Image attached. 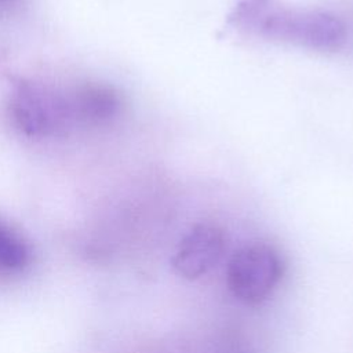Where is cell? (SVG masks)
<instances>
[{
	"label": "cell",
	"instance_id": "7",
	"mask_svg": "<svg viewBox=\"0 0 353 353\" xmlns=\"http://www.w3.org/2000/svg\"><path fill=\"white\" fill-rule=\"evenodd\" d=\"M23 0H0V12H12L22 6Z\"/></svg>",
	"mask_w": 353,
	"mask_h": 353
},
{
	"label": "cell",
	"instance_id": "5",
	"mask_svg": "<svg viewBox=\"0 0 353 353\" xmlns=\"http://www.w3.org/2000/svg\"><path fill=\"white\" fill-rule=\"evenodd\" d=\"M74 125L99 127L113 121L121 112L119 92L99 83H87L69 92Z\"/></svg>",
	"mask_w": 353,
	"mask_h": 353
},
{
	"label": "cell",
	"instance_id": "2",
	"mask_svg": "<svg viewBox=\"0 0 353 353\" xmlns=\"http://www.w3.org/2000/svg\"><path fill=\"white\" fill-rule=\"evenodd\" d=\"M15 127L29 138L66 135L74 125L69 94L37 81L18 83L8 102Z\"/></svg>",
	"mask_w": 353,
	"mask_h": 353
},
{
	"label": "cell",
	"instance_id": "1",
	"mask_svg": "<svg viewBox=\"0 0 353 353\" xmlns=\"http://www.w3.org/2000/svg\"><path fill=\"white\" fill-rule=\"evenodd\" d=\"M229 22L247 33L296 44L310 50L334 51L343 46V22L325 11L301 10L279 0H240Z\"/></svg>",
	"mask_w": 353,
	"mask_h": 353
},
{
	"label": "cell",
	"instance_id": "4",
	"mask_svg": "<svg viewBox=\"0 0 353 353\" xmlns=\"http://www.w3.org/2000/svg\"><path fill=\"white\" fill-rule=\"evenodd\" d=\"M226 250L223 230L211 222L194 225L179 241L171 265L185 280H197L215 268Z\"/></svg>",
	"mask_w": 353,
	"mask_h": 353
},
{
	"label": "cell",
	"instance_id": "6",
	"mask_svg": "<svg viewBox=\"0 0 353 353\" xmlns=\"http://www.w3.org/2000/svg\"><path fill=\"white\" fill-rule=\"evenodd\" d=\"M29 263L30 250L26 243L0 222V274H19Z\"/></svg>",
	"mask_w": 353,
	"mask_h": 353
},
{
	"label": "cell",
	"instance_id": "3",
	"mask_svg": "<svg viewBox=\"0 0 353 353\" xmlns=\"http://www.w3.org/2000/svg\"><path fill=\"white\" fill-rule=\"evenodd\" d=\"M283 270L280 254L272 245L251 243L240 247L229 259L226 283L236 299L259 305L277 288Z\"/></svg>",
	"mask_w": 353,
	"mask_h": 353
}]
</instances>
